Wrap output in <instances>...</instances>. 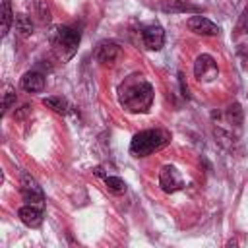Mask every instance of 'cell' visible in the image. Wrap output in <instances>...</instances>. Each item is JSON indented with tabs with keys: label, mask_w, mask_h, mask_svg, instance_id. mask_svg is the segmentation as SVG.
Returning <instances> with one entry per match:
<instances>
[{
	"label": "cell",
	"mask_w": 248,
	"mask_h": 248,
	"mask_svg": "<svg viewBox=\"0 0 248 248\" xmlns=\"http://www.w3.org/2000/svg\"><path fill=\"white\" fill-rule=\"evenodd\" d=\"M118 101L128 112H147L153 103V87L141 76H130L118 87Z\"/></svg>",
	"instance_id": "obj_1"
},
{
	"label": "cell",
	"mask_w": 248,
	"mask_h": 248,
	"mask_svg": "<svg viewBox=\"0 0 248 248\" xmlns=\"http://www.w3.org/2000/svg\"><path fill=\"white\" fill-rule=\"evenodd\" d=\"M170 141V134L167 130H143L132 138L130 153L134 157H147L153 151H159Z\"/></svg>",
	"instance_id": "obj_2"
},
{
	"label": "cell",
	"mask_w": 248,
	"mask_h": 248,
	"mask_svg": "<svg viewBox=\"0 0 248 248\" xmlns=\"http://www.w3.org/2000/svg\"><path fill=\"white\" fill-rule=\"evenodd\" d=\"M194 76L200 81H213L219 76V68H217V62L213 60V56L200 54L194 62Z\"/></svg>",
	"instance_id": "obj_3"
},
{
	"label": "cell",
	"mask_w": 248,
	"mask_h": 248,
	"mask_svg": "<svg viewBox=\"0 0 248 248\" xmlns=\"http://www.w3.org/2000/svg\"><path fill=\"white\" fill-rule=\"evenodd\" d=\"M19 186H21L19 190H21V196H23L25 202H29V203H43L45 194H43L41 186L37 184V180H35L31 174L21 172V182H19Z\"/></svg>",
	"instance_id": "obj_4"
},
{
	"label": "cell",
	"mask_w": 248,
	"mask_h": 248,
	"mask_svg": "<svg viewBox=\"0 0 248 248\" xmlns=\"http://www.w3.org/2000/svg\"><path fill=\"white\" fill-rule=\"evenodd\" d=\"M54 43H56V46L66 48V58H68V56H72V52L76 50V46H78V43H79V33L74 31L72 27L62 25V27H58L56 33H54Z\"/></svg>",
	"instance_id": "obj_5"
},
{
	"label": "cell",
	"mask_w": 248,
	"mask_h": 248,
	"mask_svg": "<svg viewBox=\"0 0 248 248\" xmlns=\"http://www.w3.org/2000/svg\"><path fill=\"white\" fill-rule=\"evenodd\" d=\"M159 186L167 194H172V192L182 188V178H180L178 170L172 165H165L161 169V172H159Z\"/></svg>",
	"instance_id": "obj_6"
},
{
	"label": "cell",
	"mask_w": 248,
	"mask_h": 248,
	"mask_svg": "<svg viewBox=\"0 0 248 248\" xmlns=\"http://www.w3.org/2000/svg\"><path fill=\"white\" fill-rule=\"evenodd\" d=\"M188 29L196 35H205V37H213L219 33V27L203 16H192L188 19Z\"/></svg>",
	"instance_id": "obj_7"
},
{
	"label": "cell",
	"mask_w": 248,
	"mask_h": 248,
	"mask_svg": "<svg viewBox=\"0 0 248 248\" xmlns=\"http://www.w3.org/2000/svg\"><path fill=\"white\" fill-rule=\"evenodd\" d=\"M141 39H143L145 48H149V50H159V48L163 46V43H165L163 27H159V25H149V27H145L143 33H141Z\"/></svg>",
	"instance_id": "obj_8"
},
{
	"label": "cell",
	"mask_w": 248,
	"mask_h": 248,
	"mask_svg": "<svg viewBox=\"0 0 248 248\" xmlns=\"http://www.w3.org/2000/svg\"><path fill=\"white\" fill-rule=\"evenodd\" d=\"M120 56V46L114 41H103L97 48H95V58L101 64H110Z\"/></svg>",
	"instance_id": "obj_9"
},
{
	"label": "cell",
	"mask_w": 248,
	"mask_h": 248,
	"mask_svg": "<svg viewBox=\"0 0 248 248\" xmlns=\"http://www.w3.org/2000/svg\"><path fill=\"white\" fill-rule=\"evenodd\" d=\"M17 215H19L21 223L27 225V227H31V229H37V227H41V223H43V211H41L39 207H35L33 203L19 207Z\"/></svg>",
	"instance_id": "obj_10"
},
{
	"label": "cell",
	"mask_w": 248,
	"mask_h": 248,
	"mask_svg": "<svg viewBox=\"0 0 248 248\" xmlns=\"http://www.w3.org/2000/svg\"><path fill=\"white\" fill-rule=\"evenodd\" d=\"M21 89L27 93H39L45 89V76L41 72H27L21 78Z\"/></svg>",
	"instance_id": "obj_11"
},
{
	"label": "cell",
	"mask_w": 248,
	"mask_h": 248,
	"mask_svg": "<svg viewBox=\"0 0 248 248\" xmlns=\"http://www.w3.org/2000/svg\"><path fill=\"white\" fill-rule=\"evenodd\" d=\"M14 27H16V31H17L21 37H29V35L33 33V23H31V19H29L25 14H16V17H14Z\"/></svg>",
	"instance_id": "obj_12"
},
{
	"label": "cell",
	"mask_w": 248,
	"mask_h": 248,
	"mask_svg": "<svg viewBox=\"0 0 248 248\" xmlns=\"http://www.w3.org/2000/svg\"><path fill=\"white\" fill-rule=\"evenodd\" d=\"M43 105L48 107V108H52V110L58 112V114H66L68 108H70L68 101L62 99V97H46V99H43Z\"/></svg>",
	"instance_id": "obj_13"
},
{
	"label": "cell",
	"mask_w": 248,
	"mask_h": 248,
	"mask_svg": "<svg viewBox=\"0 0 248 248\" xmlns=\"http://www.w3.org/2000/svg\"><path fill=\"white\" fill-rule=\"evenodd\" d=\"M14 17L16 14H12V6H10V0H4L2 2V37L8 35L12 23H14Z\"/></svg>",
	"instance_id": "obj_14"
},
{
	"label": "cell",
	"mask_w": 248,
	"mask_h": 248,
	"mask_svg": "<svg viewBox=\"0 0 248 248\" xmlns=\"http://www.w3.org/2000/svg\"><path fill=\"white\" fill-rule=\"evenodd\" d=\"M227 120L234 126H242L244 122V112H242V107L238 103H232L229 108H227Z\"/></svg>",
	"instance_id": "obj_15"
},
{
	"label": "cell",
	"mask_w": 248,
	"mask_h": 248,
	"mask_svg": "<svg viewBox=\"0 0 248 248\" xmlns=\"http://www.w3.org/2000/svg\"><path fill=\"white\" fill-rule=\"evenodd\" d=\"M105 184H107V188H108L110 192H114V194H122V192L126 190L124 180L118 178V176H105Z\"/></svg>",
	"instance_id": "obj_16"
},
{
	"label": "cell",
	"mask_w": 248,
	"mask_h": 248,
	"mask_svg": "<svg viewBox=\"0 0 248 248\" xmlns=\"http://www.w3.org/2000/svg\"><path fill=\"white\" fill-rule=\"evenodd\" d=\"M215 138H217V141L223 145V147H227V149H232V140H231V136L227 134V132H223V130H219V128H215Z\"/></svg>",
	"instance_id": "obj_17"
},
{
	"label": "cell",
	"mask_w": 248,
	"mask_h": 248,
	"mask_svg": "<svg viewBox=\"0 0 248 248\" xmlns=\"http://www.w3.org/2000/svg\"><path fill=\"white\" fill-rule=\"evenodd\" d=\"M14 103H16V93L8 87V89H6V93H4V101H2V112L6 114V112L12 108V105H14Z\"/></svg>",
	"instance_id": "obj_18"
},
{
	"label": "cell",
	"mask_w": 248,
	"mask_h": 248,
	"mask_svg": "<svg viewBox=\"0 0 248 248\" xmlns=\"http://www.w3.org/2000/svg\"><path fill=\"white\" fill-rule=\"evenodd\" d=\"M165 12H198V8H192V6H163Z\"/></svg>",
	"instance_id": "obj_19"
},
{
	"label": "cell",
	"mask_w": 248,
	"mask_h": 248,
	"mask_svg": "<svg viewBox=\"0 0 248 248\" xmlns=\"http://www.w3.org/2000/svg\"><path fill=\"white\" fill-rule=\"evenodd\" d=\"M240 27H242V31H244V33H248V6H246V8H244V12H242Z\"/></svg>",
	"instance_id": "obj_20"
},
{
	"label": "cell",
	"mask_w": 248,
	"mask_h": 248,
	"mask_svg": "<svg viewBox=\"0 0 248 248\" xmlns=\"http://www.w3.org/2000/svg\"><path fill=\"white\" fill-rule=\"evenodd\" d=\"M29 110H31V107H29V105H23V107H21V108L16 112V118H17V120H19V118H23V116H25Z\"/></svg>",
	"instance_id": "obj_21"
},
{
	"label": "cell",
	"mask_w": 248,
	"mask_h": 248,
	"mask_svg": "<svg viewBox=\"0 0 248 248\" xmlns=\"http://www.w3.org/2000/svg\"><path fill=\"white\" fill-rule=\"evenodd\" d=\"M176 2H184V0H176Z\"/></svg>",
	"instance_id": "obj_22"
}]
</instances>
